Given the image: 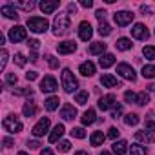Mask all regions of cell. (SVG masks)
Returning <instances> with one entry per match:
<instances>
[{"label": "cell", "mask_w": 155, "mask_h": 155, "mask_svg": "<svg viewBox=\"0 0 155 155\" xmlns=\"http://www.w3.org/2000/svg\"><path fill=\"white\" fill-rule=\"evenodd\" d=\"M28 146H29L31 150H37V148L40 146V142H37V140H29V142H28Z\"/></svg>", "instance_id": "obj_52"}, {"label": "cell", "mask_w": 155, "mask_h": 155, "mask_svg": "<svg viewBox=\"0 0 155 155\" xmlns=\"http://www.w3.org/2000/svg\"><path fill=\"white\" fill-rule=\"evenodd\" d=\"M81 6L86 8V9H90V8H93V2H91V0H81Z\"/></svg>", "instance_id": "obj_50"}, {"label": "cell", "mask_w": 155, "mask_h": 155, "mask_svg": "<svg viewBox=\"0 0 155 155\" xmlns=\"http://www.w3.org/2000/svg\"><path fill=\"white\" fill-rule=\"evenodd\" d=\"M2 142H4V146H6V148H9V146H11V144H13V140H11V139H9V137H6V139H4V140H2Z\"/></svg>", "instance_id": "obj_55"}, {"label": "cell", "mask_w": 155, "mask_h": 155, "mask_svg": "<svg viewBox=\"0 0 155 155\" xmlns=\"http://www.w3.org/2000/svg\"><path fill=\"white\" fill-rule=\"evenodd\" d=\"M135 139H137V140H142V142H153V140H155V135L144 130V131H137V133H135Z\"/></svg>", "instance_id": "obj_23"}, {"label": "cell", "mask_w": 155, "mask_h": 155, "mask_svg": "<svg viewBox=\"0 0 155 155\" xmlns=\"http://www.w3.org/2000/svg\"><path fill=\"white\" fill-rule=\"evenodd\" d=\"M68 29H69V17L68 15H57L55 17V22H53V33L57 35V37H62V35H66L68 33Z\"/></svg>", "instance_id": "obj_2"}, {"label": "cell", "mask_w": 155, "mask_h": 155, "mask_svg": "<svg viewBox=\"0 0 155 155\" xmlns=\"http://www.w3.org/2000/svg\"><path fill=\"white\" fill-rule=\"evenodd\" d=\"M46 60H48V64H49L53 69H55V68H58V60H57L53 55H46Z\"/></svg>", "instance_id": "obj_43"}, {"label": "cell", "mask_w": 155, "mask_h": 155, "mask_svg": "<svg viewBox=\"0 0 155 155\" xmlns=\"http://www.w3.org/2000/svg\"><path fill=\"white\" fill-rule=\"evenodd\" d=\"M2 126H4V130L9 131V133H18V131H22V122H20L15 115H8V117L4 119Z\"/></svg>", "instance_id": "obj_4"}, {"label": "cell", "mask_w": 155, "mask_h": 155, "mask_svg": "<svg viewBox=\"0 0 155 155\" xmlns=\"http://www.w3.org/2000/svg\"><path fill=\"white\" fill-rule=\"evenodd\" d=\"M79 71H81V75H84V77H91L93 73H95V64L93 62H82L81 66H79Z\"/></svg>", "instance_id": "obj_17"}, {"label": "cell", "mask_w": 155, "mask_h": 155, "mask_svg": "<svg viewBox=\"0 0 155 155\" xmlns=\"http://www.w3.org/2000/svg\"><path fill=\"white\" fill-rule=\"evenodd\" d=\"M58 97H49V99H46L44 101V106H46V110L48 111H55L57 108H58Z\"/></svg>", "instance_id": "obj_27"}, {"label": "cell", "mask_w": 155, "mask_h": 155, "mask_svg": "<svg viewBox=\"0 0 155 155\" xmlns=\"http://www.w3.org/2000/svg\"><path fill=\"white\" fill-rule=\"evenodd\" d=\"M142 55L150 60H155V48L153 46H144L142 48Z\"/></svg>", "instance_id": "obj_35"}, {"label": "cell", "mask_w": 155, "mask_h": 155, "mask_svg": "<svg viewBox=\"0 0 155 155\" xmlns=\"http://www.w3.org/2000/svg\"><path fill=\"white\" fill-rule=\"evenodd\" d=\"M69 133H71L73 137H77V139H84V137H86V131H84L82 128H73Z\"/></svg>", "instance_id": "obj_37"}, {"label": "cell", "mask_w": 155, "mask_h": 155, "mask_svg": "<svg viewBox=\"0 0 155 155\" xmlns=\"http://www.w3.org/2000/svg\"><path fill=\"white\" fill-rule=\"evenodd\" d=\"M40 155H55V153H53V151H51L49 148H44V150L40 151Z\"/></svg>", "instance_id": "obj_56"}, {"label": "cell", "mask_w": 155, "mask_h": 155, "mask_svg": "<svg viewBox=\"0 0 155 155\" xmlns=\"http://www.w3.org/2000/svg\"><path fill=\"white\" fill-rule=\"evenodd\" d=\"M124 124L126 126H137L139 124V115L137 113H128L124 117Z\"/></svg>", "instance_id": "obj_31"}, {"label": "cell", "mask_w": 155, "mask_h": 155, "mask_svg": "<svg viewBox=\"0 0 155 155\" xmlns=\"http://www.w3.org/2000/svg\"><path fill=\"white\" fill-rule=\"evenodd\" d=\"M64 131H66V128H64V124H57L55 128H53V131L49 133V142H57L62 135H64Z\"/></svg>", "instance_id": "obj_18"}, {"label": "cell", "mask_w": 155, "mask_h": 155, "mask_svg": "<svg viewBox=\"0 0 155 155\" xmlns=\"http://www.w3.org/2000/svg\"><path fill=\"white\" fill-rule=\"evenodd\" d=\"M99 33H101L102 37H108V35L111 33V26H110L106 20H102V22L99 24Z\"/></svg>", "instance_id": "obj_33"}, {"label": "cell", "mask_w": 155, "mask_h": 155, "mask_svg": "<svg viewBox=\"0 0 155 155\" xmlns=\"http://www.w3.org/2000/svg\"><path fill=\"white\" fill-rule=\"evenodd\" d=\"M99 155H111V153H110V151H101Z\"/></svg>", "instance_id": "obj_60"}, {"label": "cell", "mask_w": 155, "mask_h": 155, "mask_svg": "<svg viewBox=\"0 0 155 155\" xmlns=\"http://www.w3.org/2000/svg\"><path fill=\"white\" fill-rule=\"evenodd\" d=\"M57 88H58V84L55 81V77H51V75L44 77V79L40 81V90L44 93H53V91H57Z\"/></svg>", "instance_id": "obj_7"}, {"label": "cell", "mask_w": 155, "mask_h": 155, "mask_svg": "<svg viewBox=\"0 0 155 155\" xmlns=\"http://www.w3.org/2000/svg\"><path fill=\"white\" fill-rule=\"evenodd\" d=\"M148 101H150V97H148L146 91H140V93L137 95V104H139V106H146Z\"/></svg>", "instance_id": "obj_36"}, {"label": "cell", "mask_w": 155, "mask_h": 155, "mask_svg": "<svg viewBox=\"0 0 155 155\" xmlns=\"http://www.w3.org/2000/svg\"><path fill=\"white\" fill-rule=\"evenodd\" d=\"M99 64H101V68H110V66H113L115 64V57L111 55V53H104V55H101V58H99Z\"/></svg>", "instance_id": "obj_20"}, {"label": "cell", "mask_w": 155, "mask_h": 155, "mask_svg": "<svg viewBox=\"0 0 155 155\" xmlns=\"http://www.w3.org/2000/svg\"><path fill=\"white\" fill-rule=\"evenodd\" d=\"M131 37L133 38H139V40H148L150 33H148V29H146L144 24H135L131 28Z\"/></svg>", "instance_id": "obj_12"}, {"label": "cell", "mask_w": 155, "mask_h": 155, "mask_svg": "<svg viewBox=\"0 0 155 155\" xmlns=\"http://www.w3.org/2000/svg\"><path fill=\"white\" fill-rule=\"evenodd\" d=\"M111 150H113V153H117V155H124V153L128 151V142H126V140H115L113 146H111Z\"/></svg>", "instance_id": "obj_21"}, {"label": "cell", "mask_w": 155, "mask_h": 155, "mask_svg": "<svg viewBox=\"0 0 155 155\" xmlns=\"http://www.w3.org/2000/svg\"><path fill=\"white\" fill-rule=\"evenodd\" d=\"M104 139H106V135L102 131H93L90 137V142H91V146H101L104 142Z\"/></svg>", "instance_id": "obj_24"}, {"label": "cell", "mask_w": 155, "mask_h": 155, "mask_svg": "<svg viewBox=\"0 0 155 155\" xmlns=\"http://www.w3.org/2000/svg\"><path fill=\"white\" fill-rule=\"evenodd\" d=\"M29 60H31V62H37V60H38V58H37V53H31V57H29Z\"/></svg>", "instance_id": "obj_57"}, {"label": "cell", "mask_w": 155, "mask_h": 155, "mask_svg": "<svg viewBox=\"0 0 155 155\" xmlns=\"http://www.w3.org/2000/svg\"><path fill=\"white\" fill-rule=\"evenodd\" d=\"M38 8L42 9V13L49 15V13H53L55 9H58V2H57V0H42V2L38 4Z\"/></svg>", "instance_id": "obj_13"}, {"label": "cell", "mask_w": 155, "mask_h": 155, "mask_svg": "<svg viewBox=\"0 0 155 155\" xmlns=\"http://www.w3.org/2000/svg\"><path fill=\"white\" fill-rule=\"evenodd\" d=\"M15 62H17V66L24 68V66H26V57H24L22 53H17V55H15Z\"/></svg>", "instance_id": "obj_39"}, {"label": "cell", "mask_w": 155, "mask_h": 155, "mask_svg": "<svg viewBox=\"0 0 155 155\" xmlns=\"http://www.w3.org/2000/svg\"><path fill=\"white\" fill-rule=\"evenodd\" d=\"M75 155H88V153H86V151H77Z\"/></svg>", "instance_id": "obj_59"}, {"label": "cell", "mask_w": 155, "mask_h": 155, "mask_svg": "<svg viewBox=\"0 0 155 155\" xmlns=\"http://www.w3.org/2000/svg\"><path fill=\"white\" fill-rule=\"evenodd\" d=\"M133 13L131 11H117L115 15H113V20H115V24L117 26H128L131 20H133Z\"/></svg>", "instance_id": "obj_8"}, {"label": "cell", "mask_w": 155, "mask_h": 155, "mask_svg": "<svg viewBox=\"0 0 155 155\" xmlns=\"http://www.w3.org/2000/svg\"><path fill=\"white\" fill-rule=\"evenodd\" d=\"M148 90H150V91H155V84H150V86H148Z\"/></svg>", "instance_id": "obj_58"}, {"label": "cell", "mask_w": 155, "mask_h": 155, "mask_svg": "<svg viewBox=\"0 0 155 155\" xmlns=\"http://www.w3.org/2000/svg\"><path fill=\"white\" fill-rule=\"evenodd\" d=\"M124 101H126V102H130V104H131V102H135V104H137V95H135L133 91H126V93H124Z\"/></svg>", "instance_id": "obj_38"}, {"label": "cell", "mask_w": 155, "mask_h": 155, "mask_svg": "<svg viewBox=\"0 0 155 155\" xmlns=\"http://www.w3.org/2000/svg\"><path fill=\"white\" fill-rule=\"evenodd\" d=\"M60 117H62L64 120H73V119L77 117V110H75L71 104H64L62 110H60Z\"/></svg>", "instance_id": "obj_16"}, {"label": "cell", "mask_w": 155, "mask_h": 155, "mask_svg": "<svg viewBox=\"0 0 155 155\" xmlns=\"http://www.w3.org/2000/svg\"><path fill=\"white\" fill-rule=\"evenodd\" d=\"M144 128H146L148 131H155V122H153V120H146Z\"/></svg>", "instance_id": "obj_49"}, {"label": "cell", "mask_w": 155, "mask_h": 155, "mask_svg": "<svg viewBox=\"0 0 155 155\" xmlns=\"http://www.w3.org/2000/svg\"><path fill=\"white\" fill-rule=\"evenodd\" d=\"M77 49V44L73 42V40H66V42H60L58 46H57V51L60 53V55H68V53H73Z\"/></svg>", "instance_id": "obj_14"}, {"label": "cell", "mask_w": 155, "mask_h": 155, "mask_svg": "<svg viewBox=\"0 0 155 155\" xmlns=\"http://www.w3.org/2000/svg\"><path fill=\"white\" fill-rule=\"evenodd\" d=\"M131 155H148V148L142 144H131Z\"/></svg>", "instance_id": "obj_30"}, {"label": "cell", "mask_w": 155, "mask_h": 155, "mask_svg": "<svg viewBox=\"0 0 155 155\" xmlns=\"http://www.w3.org/2000/svg\"><path fill=\"white\" fill-rule=\"evenodd\" d=\"M69 148H71L69 140H60V142H58V150H60V151L66 153V151H69Z\"/></svg>", "instance_id": "obj_44"}, {"label": "cell", "mask_w": 155, "mask_h": 155, "mask_svg": "<svg viewBox=\"0 0 155 155\" xmlns=\"http://www.w3.org/2000/svg\"><path fill=\"white\" fill-rule=\"evenodd\" d=\"M79 37H81V40H84V42H88V40L93 37V28H91V24H90L88 20L81 22V26H79Z\"/></svg>", "instance_id": "obj_9"}, {"label": "cell", "mask_w": 155, "mask_h": 155, "mask_svg": "<svg viewBox=\"0 0 155 155\" xmlns=\"http://www.w3.org/2000/svg\"><path fill=\"white\" fill-rule=\"evenodd\" d=\"M37 77H38L37 71H28V73H26V79H28V81H35Z\"/></svg>", "instance_id": "obj_48"}, {"label": "cell", "mask_w": 155, "mask_h": 155, "mask_svg": "<svg viewBox=\"0 0 155 155\" xmlns=\"http://www.w3.org/2000/svg\"><path fill=\"white\" fill-rule=\"evenodd\" d=\"M101 84H102L104 88H119V86H120L119 81L115 79L113 75H110V73H104V75L101 77Z\"/></svg>", "instance_id": "obj_15"}, {"label": "cell", "mask_w": 155, "mask_h": 155, "mask_svg": "<svg viewBox=\"0 0 155 155\" xmlns=\"http://www.w3.org/2000/svg\"><path fill=\"white\" fill-rule=\"evenodd\" d=\"M22 113H24V117H33L37 113V106L33 102H26L24 108H22Z\"/></svg>", "instance_id": "obj_28"}, {"label": "cell", "mask_w": 155, "mask_h": 155, "mask_svg": "<svg viewBox=\"0 0 155 155\" xmlns=\"http://www.w3.org/2000/svg\"><path fill=\"white\" fill-rule=\"evenodd\" d=\"M17 81H18V79H17L15 73H8V75H6V82H8V84H17Z\"/></svg>", "instance_id": "obj_45"}, {"label": "cell", "mask_w": 155, "mask_h": 155, "mask_svg": "<svg viewBox=\"0 0 155 155\" xmlns=\"http://www.w3.org/2000/svg\"><path fill=\"white\" fill-rule=\"evenodd\" d=\"M0 15H4L6 18H18L17 9H15L13 4H9V6H2V8H0Z\"/></svg>", "instance_id": "obj_19"}, {"label": "cell", "mask_w": 155, "mask_h": 155, "mask_svg": "<svg viewBox=\"0 0 155 155\" xmlns=\"http://www.w3.org/2000/svg\"><path fill=\"white\" fill-rule=\"evenodd\" d=\"M120 115H122V106H120V104H117V106L111 110V119H119Z\"/></svg>", "instance_id": "obj_40"}, {"label": "cell", "mask_w": 155, "mask_h": 155, "mask_svg": "<svg viewBox=\"0 0 155 155\" xmlns=\"http://www.w3.org/2000/svg\"><path fill=\"white\" fill-rule=\"evenodd\" d=\"M117 73H119V75L122 77V79H126V81H131V82H133V81L137 79V75H135L133 68H131L130 64H124V62L117 66Z\"/></svg>", "instance_id": "obj_6"}, {"label": "cell", "mask_w": 155, "mask_h": 155, "mask_svg": "<svg viewBox=\"0 0 155 155\" xmlns=\"http://www.w3.org/2000/svg\"><path fill=\"white\" fill-rule=\"evenodd\" d=\"M97 104H99V108H101L102 111H106V110H110V108H115V106H117V97H115L113 93H110V95H106V97H101Z\"/></svg>", "instance_id": "obj_11"}, {"label": "cell", "mask_w": 155, "mask_h": 155, "mask_svg": "<svg viewBox=\"0 0 155 155\" xmlns=\"http://www.w3.org/2000/svg\"><path fill=\"white\" fill-rule=\"evenodd\" d=\"M140 11H142L144 15H150V13H151V9H150L148 6H140Z\"/></svg>", "instance_id": "obj_54"}, {"label": "cell", "mask_w": 155, "mask_h": 155, "mask_svg": "<svg viewBox=\"0 0 155 155\" xmlns=\"http://www.w3.org/2000/svg\"><path fill=\"white\" fill-rule=\"evenodd\" d=\"M88 99H90V93H88L86 90H82V91H79V93H77V97H75V102H77V104H81V106H84V104L88 102Z\"/></svg>", "instance_id": "obj_29"}, {"label": "cell", "mask_w": 155, "mask_h": 155, "mask_svg": "<svg viewBox=\"0 0 155 155\" xmlns=\"http://www.w3.org/2000/svg\"><path fill=\"white\" fill-rule=\"evenodd\" d=\"M28 28L33 33H44V31H48L49 22L42 17H31V18H28Z\"/></svg>", "instance_id": "obj_3"}, {"label": "cell", "mask_w": 155, "mask_h": 155, "mask_svg": "<svg viewBox=\"0 0 155 155\" xmlns=\"http://www.w3.org/2000/svg\"><path fill=\"white\" fill-rule=\"evenodd\" d=\"M97 120V117H95V110H88V111H84V115H82V124L84 126H90V124H93Z\"/></svg>", "instance_id": "obj_22"}, {"label": "cell", "mask_w": 155, "mask_h": 155, "mask_svg": "<svg viewBox=\"0 0 155 155\" xmlns=\"http://www.w3.org/2000/svg\"><path fill=\"white\" fill-rule=\"evenodd\" d=\"M68 11L75 15V13H77V6H75V4H68Z\"/></svg>", "instance_id": "obj_53"}, {"label": "cell", "mask_w": 155, "mask_h": 155, "mask_svg": "<svg viewBox=\"0 0 155 155\" xmlns=\"http://www.w3.org/2000/svg\"><path fill=\"white\" fill-rule=\"evenodd\" d=\"M13 6H15V8H20V9H24V11H31V9L37 6V4L29 0V2H15Z\"/></svg>", "instance_id": "obj_34"}, {"label": "cell", "mask_w": 155, "mask_h": 155, "mask_svg": "<svg viewBox=\"0 0 155 155\" xmlns=\"http://www.w3.org/2000/svg\"><path fill=\"white\" fill-rule=\"evenodd\" d=\"M119 135H120V131H119L117 128H110V130H108V137H110V139H117Z\"/></svg>", "instance_id": "obj_46"}, {"label": "cell", "mask_w": 155, "mask_h": 155, "mask_svg": "<svg viewBox=\"0 0 155 155\" xmlns=\"http://www.w3.org/2000/svg\"><path fill=\"white\" fill-rule=\"evenodd\" d=\"M62 88H64L66 93H73V91H77V88H79V81L75 79V75L68 68L62 71Z\"/></svg>", "instance_id": "obj_1"}, {"label": "cell", "mask_w": 155, "mask_h": 155, "mask_svg": "<svg viewBox=\"0 0 155 155\" xmlns=\"http://www.w3.org/2000/svg\"><path fill=\"white\" fill-rule=\"evenodd\" d=\"M95 17H97V18H99V20H101V22H102V20H104V17H106V13H104V11H102V9H99V11H97V13H95Z\"/></svg>", "instance_id": "obj_51"}, {"label": "cell", "mask_w": 155, "mask_h": 155, "mask_svg": "<svg viewBox=\"0 0 155 155\" xmlns=\"http://www.w3.org/2000/svg\"><path fill=\"white\" fill-rule=\"evenodd\" d=\"M49 124H51V120H49V117H44V119H40L35 126H33V135L35 137H44V133H48V130H49Z\"/></svg>", "instance_id": "obj_5"}, {"label": "cell", "mask_w": 155, "mask_h": 155, "mask_svg": "<svg viewBox=\"0 0 155 155\" xmlns=\"http://www.w3.org/2000/svg\"><path fill=\"white\" fill-rule=\"evenodd\" d=\"M28 48H31L33 51H37V49L40 48V42H38L37 38H29V40H28Z\"/></svg>", "instance_id": "obj_42"}, {"label": "cell", "mask_w": 155, "mask_h": 155, "mask_svg": "<svg viewBox=\"0 0 155 155\" xmlns=\"http://www.w3.org/2000/svg\"><path fill=\"white\" fill-rule=\"evenodd\" d=\"M33 90L31 88H26V90H15V95H31Z\"/></svg>", "instance_id": "obj_47"}, {"label": "cell", "mask_w": 155, "mask_h": 155, "mask_svg": "<svg viewBox=\"0 0 155 155\" xmlns=\"http://www.w3.org/2000/svg\"><path fill=\"white\" fill-rule=\"evenodd\" d=\"M142 77L144 79H155V66H151V64L144 66L142 68Z\"/></svg>", "instance_id": "obj_32"}, {"label": "cell", "mask_w": 155, "mask_h": 155, "mask_svg": "<svg viewBox=\"0 0 155 155\" xmlns=\"http://www.w3.org/2000/svg\"><path fill=\"white\" fill-rule=\"evenodd\" d=\"M17 155H28V153H26V151H18Z\"/></svg>", "instance_id": "obj_61"}, {"label": "cell", "mask_w": 155, "mask_h": 155, "mask_svg": "<svg viewBox=\"0 0 155 155\" xmlns=\"http://www.w3.org/2000/svg\"><path fill=\"white\" fill-rule=\"evenodd\" d=\"M115 46H117V49H120V51H128V49H131V40L130 38H126V37H122V38H119L117 42H115Z\"/></svg>", "instance_id": "obj_25"}, {"label": "cell", "mask_w": 155, "mask_h": 155, "mask_svg": "<svg viewBox=\"0 0 155 155\" xmlns=\"http://www.w3.org/2000/svg\"><path fill=\"white\" fill-rule=\"evenodd\" d=\"M104 51H106V44L104 42H93L90 46V53L91 55H102Z\"/></svg>", "instance_id": "obj_26"}, {"label": "cell", "mask_w": 155, "mask_h": 155, "mask_svg": "<svg viewBox=\"0 0 155 155\" xmlns=\"http://www.w3.org/2000/svg\"><path fill=\"white\" fill-rule=\"evenodd\" d=\"M6 62H8V51L2 49V53H0V69L6 68Z\"/></svg>", "instance_id": "obj_41"}, {"label": "cell", "mask_w": 155, "mask_h": 155, "mask_svg": "<svg viewBox=\"0 0 155 155\" xmlns=\"http://www.w3.org/2000/svg\"><path fill=\"white\" fill-rule=\"evenodd\" d=\"M26 37H28V33H26V29L22 26H15V28L9 29V40L15 42V44L20 42V40H26Z\"/></svg>", "instance_id": "obj_10"}]
</instances>
